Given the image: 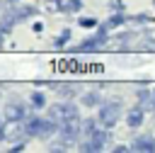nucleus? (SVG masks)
I'll use <instances>...</instances> for the list:
<instances>
[{"instance_id": "1", "label": "nucleus", "mask_w": 155, "mask_h": 153, "mask_svg": "<svg viewBox=\"0 0 155 153\" xmlns=\"http://www.w3.org/2000/svg\"><path fill=\"white\" fill-rule=\"evenodd\" d=\"M27 134L29 136H51L53 131H56V124H51V121H46V119H39V117H34V119H29L27 121Z\"/></svg>"}, {"instance_id": "2", "label": "nucleus", "mask_w": 155, "mask_h": 153, "mask_svg": "<svg viewBox=\"0 0 155 153\" xmlns=\"http://www.w3.org/2000/svg\"><path fill=\"white\" fill-rule=\"evenodd\" d=\"M51 117L53 119H58V121H75L78 119V107L75 104H56V107H51Z\"/></svg>"}, {"instance_id": "3", "label": "nucleus", "mask_w": 155, "mask_h": 153, "mask_svg": "<svg viewBox=\"0 0 155 153\" xmlns=\"http://www.w3.org/2000/svg\"><path fill=\"white\" fill-rule=\"evenodd\" d=\"M119 112H121V109H119V104H116V102L104 104V107L99 109V124H102V126H107V129H109V126H114V124H116V119H119Z\"/></svg>"}, {"instance_id": "4", "label": "nucleus", "mask_w": 155, "mask_h": 153, "mask_svg": "<svg viewBox=\"0 0 155 153\" xmlns=\"http://www.w3.org/2000/svg\"><path fill=\"white\" fill-rule=\"evenodd\" d=\"M5 119L7 121H19L22 117H24V107L22 104H5Z\"/></svg>"}, {"instance_id": "5", "label": "nucleus", "mask_w": 155, "mask_h": 153, "mask_svg": "<svg viewBox=\"0 0 155 153\" xmlns=\"http://www.w3.org/2000/svg\"><path fill=\"white\" fill-rule=\"evenodd\" d=\"M133 151H145V153H155V138L150 136H140L133 141Z\"/></svg>"}, {"instance_id": "6", "label": "nucleus", "mask_w": 155, "mask_h": 153, "mask_svg": "<svg viewBox=\"0 0 155 153\" xmlns=\"http://www.w3.org/2000/svg\"><path fill=\"white\" fill-rule=\"evenodd\" d=\"M82 0H56L51 7L53 10H61V12H73V10H80Z\"/></svg>"}, {"instance_id": "7", "label": "nucleus", "mask_w": 155, "mask_h": 153, "mask_svg": "<svg viewBox=\"0 0 155 153\" xmlns=\"http://www.w3.org/2000/svg\"><path fill=\"white\" fill-rule=\"evenodd\" d=\"M140 121H143V109L140 107L131 109L128 112V126H140Z\"/></svg>"}, {"instance_id": "8", "label": "nucleus", "mask_w": 155, "mask_h": 153, "mask_svg": "<svg viewBox=\"0 0 155 153\" xmlns=\"http://www.w3.org/2000/svg\"><path fill=\"white\" fill-rule=\"evenodd\" d=\"M104 143V134H92V141L85 146V151H99Z\"/></svg>"}, {"instance_id": "9", "label": "nucleus", "mask_w": 155, "mask_h": 153, "mask_svg": "<svg viewBox=\"0 0 155 153\" xmlns=\"http://www.w3.org/2000/svg\"><path fill=\"white\" fill-rule=\"evenodd\" d=\"M34 15V7H22V10H15V19H24V17H31Z\"/></svg>"}, {"instance_id": "10", "label": "nucleus", "mask_w": 155, "mask_h": 153, "mask_svg": "<svg viewBox=\"0 0 155 153\" xmlns=\"http://www.w3.org/2000/svg\"><path fill=\"white\" fill-rule=\"evenodd\" d=\"M31 102H34V107H36V109H39V107H44V95H41V92H34V95H31Z\"/></svg>"}, {"instance_id": "11", "label": "nucleus", "mask_w": 155, "mask_h": 153, "mask_svg": "<svg viewBox=\"0 0 155 153\" xmlns=\"http://www.w3.org/2000/svg\"><path fill=\"white\" fill-rule=\"evenodd\" d=\"M121 22H124V17H121V15H116V17H111V19L107 22V27H116V24H121Z\"/></svg>"}, {"instance_id": "12", "label": "nucleus", "mask_w": 155, "mask_h": 153, "mask_svg": "<svg viewBox=\"0 0 155 153\" xmlns=\"http://www.w3.org/2000/svg\"><path fill=\"white\" fill-rule=\"evenodd\" d=\"M82 102H85V104H94V102H97V95H94V92H90V95H85V97H82Z\"/></svg>"}, {"instance_id": "13", "label": "nucleus", "mask_w": 155, "mask_h": 153, "mask_svg": "<svg viewBox=\"0 0 155 153\" xmlns=\"http://www.w3.org/2000/svg\"><path fill=\"white\" fill-rule=\"evenodd\" d=\"M68 36H70V32H63V34H61V39H56V44H58V46H61V44H65V41H68Z\"/></svg>"}, {"instance_id": "14", "label": "nucleus", "mask_w": 155, "mask_h": 153, "mask_svg": "<svg viewBox=\"0 0 155 153\" xmlns=\"http://www.w3.org/2000/svg\"><path fill=\"white\" fill-rule=\"evenodd\" d=\"M2 136H5V131H2V126H0V138H2Z\"/></svg>"}]
</instances>
